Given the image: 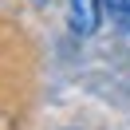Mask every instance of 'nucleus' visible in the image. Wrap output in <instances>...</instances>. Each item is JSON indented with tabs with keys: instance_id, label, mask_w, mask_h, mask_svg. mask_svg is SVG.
I'll list each match as a JSON object with an SVG mask.
<instances>
[{
	"instance_id": "nucleus-1",
	"label": "nucleus",
	"mask_w": 130,
	"mask_h": 130,
	"mask_svg": "<svg viewBox=\"0 0 130 130\" xmlns=\"http://www.w3.org/2000/svg\"><path fill=\"white\" fill-rule=\"evenodd\" d=\"M106 16V0H67V20L75 36H95Z\"/></svg>"
},
{
	"instance_id": "nucleus-3",
	"label": "nucleus",
	"mask_w": 130,
	"mask_h": 130,
	"mask_svg": "<svg viewBox=\"0 0 130 130\" xmlns=\"http://www.w3.org/2000/svg\"><path fill=\"white\" fill-rule=\"evenodd\" d=\"M36 4H43V0H36Z\"/></svg>"
},
{
	"instance_id": "nucleus-2",
	"label": "nucleus",
	"mask_w": 130,
	"mask_h": 130,
	"mask_svg": "<svg viewBox=\"0 0 130 130\" xmlns=\"http://www.w3.org/2000/svg\"><path fill=\"white\" fill-rule=\"evenodd\" d=\"M106 12H110L114 28L130 40V0H106Z\"/></svg>"
}]
</instances>
